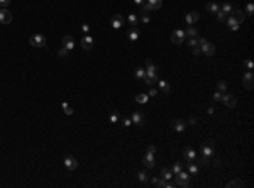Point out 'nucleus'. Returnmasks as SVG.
<instances>
[{
  "mask_svg": "<svg viewBox=\"0 0 254 188\" xmlns=\"http://www.w3.org/2000/svg\"><path fill=\"white\" fill-rule=\"evenodd\" d=\"M198 48L202 49L203 54L207 56H214L215 54V46L210 43V41H207L205 37H198Z\"/></svg>",
  "mask_w": 254,
  "mask_h": 188,
  "instance_id": "obj_1",
  "label": "nucleus"
},
{
  "mask_svg": "<svg viewBox=\"0 0 254 188\" xmlns=\"http://www.w3.org/2000/svg\"><path fill=\"white\" fill-rule=\"evenodd\" d=\"M163 5V0H146L144 5H141V12H149V10H158Z\"/></svg>",
  "mask_w": 254,
  "mask_h": 188,
  "instance_id": "obj_2",
  "label": "nucleus"
},
{
  "mask_svg": "<svg viewBox=\"0 0 254 188\" xmlns=\"http://www.w3.org/2000/svg\"><path fill=\"white\" fill-rule=\"evenodd\" d=\"M190 173H185V171L181 170L178 175H176V183H175V186H183V188H186V186H190Z\"/></svg>",
  "mask_w": 254,
  "mask_h": 188,
  "instance_id": "obj_3",
  "label": "nucleus"
},
{
  "mask_svg": "<svg viewBox=\"0 0 254 188\" xmlns=\"http://www.w3.org/2000/svg\"><path fill=\"white\" fill-rule=\"evenodd\" d=\"M186 41V34H185V31H180V29H176V31H173L171 32V43L173 44H181Z\"/></svg>",
  "mask_w": 254,
  "mask_h": 188,
  "instance_id": "obj_4",
  "label": "nucleus"
},
{
  "mask_svg": "<svg viewBox=\"0 0 254 188\" xmlns=\"http://www.w3.org/2000/svg\"><path fill=\"white\" fill-rule=\"evenodd\" d=\"M29 43H31V46H34V48H46V37L42 36V34H34L29 39Z\"/></svg>",
  "mask_w": 254,
  "mask_h": 188,
  "instance_id": "obj_5",
  "label": "nucleus"
},
{
  "mask_svg": "<svg viewBox=\"0 0 254 188\" xmlns=\"http://www.w3.org/2000/svg\"><path fill=\"white\" fill-rule=\"evenodd\" d=\"M12 22V14L7 9H0V24H10Z\"/></svg>",
  "mask_w": 254,
  "mask_h": 188,
  "instance_id": "obj_6",
  "label": "nucleus"
},
{
  "mask_svg": "<svg viewBox=\"0 0 254 188\" xmlns=\"http://www.w3.org/2000/svg\"><path fill=\"white\" fill-rule=\"evenodd\" d=\"M158 80H159V78H158L156 73H146V76L142 78V82H144L148 87H153L154 83H158Z\"/></svg>",
  "mask_w": 254,
  "mask_h": 188,
  "instance_id": "obj_7",
  "label": "nucleus"
},
{
  "mask_svg": "<svg viewBox=\"0 0 254 188\" xmlns=\"http://www.w3.org/2000/svg\"><path fill=\"white\" fill-rule=\"evenodd\" d=\"M130 120H132V124H137V125H144L146 124V115L141 112H134L132 117H130Z\"/></svg>",
  "mask_w": 254,
  "mask_h": 188,
  "instance_id": "obj_8",
  "label": "nucleus"
},
{
  "mask_svg": "<svg viewBox=\"0 0 254 188\" xmlns=\"http://www.w3.org/2000/svg\"><path fill=\"white\" fill-rule=\"evenodd\" d=\"M252 80H254V76H252L251 71L244 73V76H242V85H244V88L251 90V88H252Z\"/></svg>",
  "mask_w": 254,
  "mask_h": 188,
  "instance_id": "obj_9",
  "label": "nucleus"
},
{
  "mask_svg": "<svg viewBox=\"0 0 254 188\" xmlns=\"http://www.w3.org/2000/svg\"><path fill=\"white\" fill-rule=\"evenodd\" d=\"M171 127L176 130V132H183L185 127H186V122L181 120V119H175V120H171Z\"/></svg>",
  "mask_w": 254,
  "mask_h": 188,
  "instance_id": "obj_10",
  "label": "nucleus"
},
{
  "mask_svg": "<svg viewBox=\"0 0 254 188\" xmlns=\"http://www.w3.org/2000/svg\"><path fill=\"white\" fill-rule=\"evenodd\" d=\"M222 103L227 107V109H234V107L237 105V100L232 97V95H225L224 93V98H222Z\"/></svg>",
  "mask_w": 254,
  "mask_h": 188,
  "instance_id": "obj_11",
  "label": "nucleus"
},
{
  "mask_svg": "<svg viewBox=\"0 0 254 188\" xmlns=\"http://www.w3.org/2000/svg\"><path fill=\"white\" fill-rule=\"evenodd\" d=\"M214 148H215L214 141H209L207 144H202V154L203 156H212L214 154Z\"/></svg>",
  "mask_w": 254,
  "mask_h": 188,
  "instance_id": "obj_12",
  "label": "nucleus"
},
{
  "mask_svg": "<svg viewBox=\"0 0 254 188\" xmlns=\"http://www.w3.org/2000/svg\"><path fill=\"white\" fill-rule=\"evenodd\" d=\"M82 48L87 49V51H90V49L93 48V37H92L90 34H87V36L82 39Z\"/></svg>",
  "mask_w": 254,
  "mask_h": 188,
  "instance_id": "obj_13",
  "label": "nucleus"
},
{
  "mask_svg": "<svg viewBox=\"0 0 254 188\" xmlns=\"http://www.w3.org/2000/svg\"><path fill=\"white\" fill-rule=\"evenodd\" d=\"M64 166H66L70 171H73V170L78 168V163H76V159L73 158V156H66V158H64Z\"/></svg>",
  "mask_w": 254,
  "mask_h": 188,
  "instance_id": "obj_14",
  "label": "nucleus"
},
{
  "mask_svg": "<svg viewBox=\"0 0 254 188\" xmlns=\"http://www.w3.org/2000/svg\"><path fill=\"white\" fill-rule=\"evenodd\" d=\"M154 156H153V153H148V154L142 158V164H144L146 168H154Z\"/></svg>",
  "mask_w": 254,
  "mask_h": 188,
  "instance_id": "obj_15",
  "label": "nucleus"
},
{
  "mask_svg": "<svg viewBox=\"0 0 254 188\" xmlns=\"http://www.w3.org/2000/svg\"><path fill=\"white\" fill-rule=\"evenodd\" d=\"M183 158L190 163V161H195V158H197V153L193 151L191 148H185L183 149Z\"/></svg>",
  "mask_w": 254,
  "mask_h": 188,
  "instance_id": "obj_16",
  "label": "nucleus"
},
{
  "mask_svg": "<svg viewBox=\"0 0 254 188\" xmlns=\"http://www.w3.org/2000/svg\"><path fill=\"white\" fill-rule=\"evenodd\" d=\"M166 181H168V180L161 178V176H153V178H151V183L154 186H158V188H166Z\"/></svg>",
  "mask_w": 254,
  "mask_h": 188,
  "instance_id": "obj_17",
  "label": "nucleus"
},
{
  "mask_svg": "<svg viewBox=\"0 0 254 188\" xmlns=\"http://www.w3.org/2000/svg\"><path fill=\"white\" fill-rule=\"evenodd\" d=\"M229 15H232L234 21H236L239 26L242 24V22H244V17H246V14L242 12V10H234V12H232V14H229Z\"/></svg>",
  "mask_w": 254,
  "mask_h": 188,
  "instance_id": "obj_18",
  "label": "nucleus"
},
{
  "mask_svg": "<svg viewBox=\"0 0 254 188\" xmlns=\"http://www.w3.org/2000/svg\"><path fill=\"white\" fill-rule=\"evenodd\" d=\"M198 19H200V14L198 12H190V14H186V17H185V21H186V24H195V22H198Z\"/></svg>",
  "mask_w": 254,
  "mask_h": 188,
  "instance_id": "obj_19",
  "label": "nucleus"
},
{
  "mask_svg": "<svg viewBox=\"0 0 254 188\" xmlns=\"http://www.w3.org/2000/svg\"><path fill=\"white\" fill-rule=\"evenodd\" d=\"M158 85H159L161 88V92H163L164 95H168V93H171V87H169V83L166 82V80H158Z\"/></svg>",
  "mask_w": 254,
  "mask_h": 188,
  "instance_id": "obj_20",
  "label": "nucleus"
},
{
  "mask_svg": "<svg viewBox=\"0 0 254 188\" xmlns=\"http://www.w3.org/2000/svg\"><path fill=\"white\" fill-rule=\"evenodd\" d=\"M73 46H75V39H73V36H64L63 37V48H66L68 51H71Z\"/></svg>",
  "mask_w": 254,
  "mask_h": 188,
  "instance_id": "obj_21",
  "label": "nucleus"
},
{
  "mask_svg": "<svg viewBox=\"0 0 254 188\" xmlns=\"http://www.w3.org/2000/svg\"><path fill=\"white\" fill-rule=\"evenodd\" d=\"M122 24H124V21H122V15L120 14H115L112 17V27L114 29H120Z\"/></svg>",
  "mask_w": 254,
  "mask_h": 188,
  "instance_id": "obj_22",
  "label": "nucleus"
},
{
  "mask_svg": "<svg viewBox=\"0 0 254 188\" xmlns=\"http://www.w3.org/2000/svg\"><path fill=\"white\" fill-rule=\"evenodd\" d=\"M225 22H227V26L230 27V31H237V29H239V24H237V22L234 21V17H232V15H227Z\"/></svg>",
  "mask_w": 254,
  "mask_h": 188,
  "instance_id": "obj_23",
  "label": "nucleus"
},
{
  "mask_svg": "<svg viewBox=\"0 0 254 188\" xmlns=\"http://www.w3.org/2000/svg\"><path fill=\"white\" fill-rule=\"evenodd\" d=\"M188 173L190 175H197L198 173V163L197 161H190V163H188Z\"/></svg>",
  "mask_w": 254,
  "mask_h": 188,
  "instance_id": "obj_24",
  "label": "nucleus"
},
{
  "mask_svg": "<svg viewBox=\"0 0 254 188\" xmlns=\"http://www.w3.org/2000/svg\"><path fill=\"white\" fill-rule=\"evenodd\" d=\"M137 178H139V181L142 185H149V176L146 171H141V173H137Z\"/></svg>",
  "mask_w": 254,
  "mask_h": 188,
  "instance_id": "obj_25",
  "label": "nucleus"
},
{
  "mask_svg": "<svg viewBox=\"0 0 254 188\" xmlns=\"http://www.w3.org/2000/svg\"><path fill=\"white\" fill-rule=\"evenodd\" d=\"M129 39L130 41H137V39H139V31H137V27H130V31H129Z\"/></svg>",
  "mask_w": 254,
  "mask_h": 188,
  "instance_id": "obj_26",
  "label": "nucleus"
},
{
  "mask_svg": "<svg viewBox=\"0 0 254 188\" xmlns=\"http://www.w3.org/2000/svg\"><path fill=\"white\" fill-rule=\"evenodd\" d=\"M156 70H158V68L153 64V61L149 59V58L146 59V73H156Z\"/></svg>",
  "mask_w": 254,
  "mask_h": 188,
  "instance_id": "obj_27",
  "label": "nucleus"
},
{
  "mask_svg": "<svg viewBox=\"0 0 254 188\" xmlns=\"http://www.w3.org/2000/svg\"><path fill=\"white\" fill-rule=\"evenodd\" d=\"M234 186L242 188V186H244V181H242V180H232V181L227 183V188H234Z\"/></svg>",
  "mask_w": 254,
  "mask_h": 188,
  "instance_id": "obj_28",
  "label": "nucleus"
},
{
  "mask_svg": "<svg viewBox=\"0 0 254 188\" xmlns=\"http://www.w3.org/2000/svg\"><path fill=\"white\" fill-rule=\"evenodd\" d=\"M161 178H164V180H171V178H173V171H171V170H168V168H163V170H161Z\"/></svg>",
  "mask_w": 254,
  "mask_h": 188,
  "instance_id": "obj_29",
  "label": "nucleus"
},
{
  "mask_svg": "<svg viewBox=\"0 0 254 188\" xmlns=\"http://www.w3.org/2000/svg\"><path fill=\"white\" fill-rule=\"evenodd\" d=\"M149 100V95L148 93H139V95H136V102L137 103H146Z\"/></svg>",
  "mask_w": 254,
  "mask_h": 188,
  "instance_id": "obj_30",
  "label": "nucleus"
},
{
  "mask_svg": "<svg viewBox=\"0 0 254 188\" xmlns=\"http://www.w3.org/2000/svg\"><path fill=\"white\" fill-rule=\"evenodd\" d=\"M220 10H222V12H225L227 15H229V14H232V12H234V7L230 5V3H227V2H225L224 5L220 7Z\"/></svg>",
  "mask_w": 254,
  "mask_h": 188,
  "instance_id": "obj_31",
  "label": "nucleus"
},
{
  "mask_svg": "<svg viewBox=\"0 0 254 188\" xmlns=\"http://www.w3.org/2000/svg\"><path fill=\"white\" fill-rule=\"evenodd\" d=\"M127 21H129V26H130V27H136V24H137V15H136V14H129Z\"/></svg>",
  "mask_w": 254,
  "mask_h": 188,
  "instance_id": "obj_32",
  "label": "nucleus"
},
{
  "mask_svg": "<svg viewBox=\"0 0 254 188\" xmlns=\"http://www.w3.org/2000/svg\"><path fill=\"white\" fill-rule=\"evenodd\" d=\"M134 75H136V78L142 80L146 76V68H136V73H134Z\"/></svg>",
  "mask_w": 254,
  "mask_h": 188,
  "instance_id": "obj_33",
  "label": "nucleus"
},
{
  "mask_svg": "<svg viewBox=\"0 0 254 188\" xmlns=\"http://www.w3.org/2000/svg\"><path fill=\"white\" fill-rule=\"evenodd\" d=\"M186 44L190 46V48H195V46H198V37L195 36V37H188L186 39Z\"/></svg>",
  "mask_w": 254,
  "mask_h": 188,
  "instance_id": "obj_34",
  "label": "nucleus"
},
{
  "mask_svg": "<svg viewBox=\"0 0 254 188\" xmlns=\"http://www.w3.org/2000/svg\"><path fill=\"white\" fill-rule=\"evenodd\" d=\"M219 9H220V7H219V5H217V3H215V2H210V3H209V5H207V10H209V12H214V14H215V12H217V10H219Z\"/></svg>",
  "mask_w": 254,
  "mask_h": 188,
  "instance_id": "obj_35",
  "label": "nucleus"
},
{
  "mask_svg": "<svg viewBox=\"0 0 254 188\" xmlns=\"http://www.w3.org/2000/svg\"><path fill=\"white\" fill-rule=\"evenodd\" d=\"M183 170V168H181V164H180V163H175V164H173V168H171V171H173V176H176V175H178L180 173V171H181Z\"/></svg>",
  "mask_w": 254,
  "mask_h": 188,
  "instance_id": "obj_36",
  "label": "nucleus"
},
{
  "mask_svg": "<svg viewBox=\"0 0 254 188\" xmlns=\"http://www.w3.org/2000/svg\"><path fill=\"white\" fill-rule=\"evenodd\" d=\"M185 34H186V37H195V36H197V29H195V27H188L186 31H185Z\"/></svg>",
  "mask_w": 254,
  "mask_h": 188,
  "instance_id": "obj_37",
  "label": "nucleus"
},
{
  "mask_svg": "<svg viewBox=\"0 0 254 188\" xmlns=\"http://www.w3.org/2000/svg\"><path fill=\"white\" fill-rule=\"evenodd\" d=\"M215 14H217V19H219V21H220V22H225V19H227V14H225V12H222V10L219 9L217 12H215Z\"/></svg>",
  "mask_w": 254,
  "mask_h": 188,
  "instance_id": "obj_38",
  "label": "nucleus"
},
{
  "mask_svg": "<svg viewBox=\"0 0 254 188\" xmlns=\"http://www.w3.org/2000/svg\"><path fill=\"white\" fill-rule=\"evenodd\" d=\"M63 112H64V114H66V115H71V114H73V109H71V107H70V105H68V103H66V102H64V103H63Z\"/></svg>",
  "mask_w": 254,
  "mask_h": 188,
  "instance_id": "obj_39",
  "label": "nucleus"
},
{
  "mask_svg": "<svg viewBox=\"0 0 254 188\" xmlns=\"http://www.w3.org/2000/svg\"><path fill=\"white\" fill-rule=\"evenodd\" d=\"M222 98H224V92H215L214 93V100L215 102H222Z\"/></svg>",
  "mask_w": 254,
  "mask_h": 188,
  "instance_id": "obj_40",
  "label": "nucleus"
},
{
  "mask_svg": "<svg viewBox=\"0 0 254 188\" xmlns=\"http://www.w3.org/2000/svg\"><path fill=\"white\" fill-rule=\"evenodd\" d=\"M217 88H219L220 92H225V90H227V83L224 82V80H220V82H217Z\"/></svg>",
  "mask_w": 254,
  "mask_h": 188,
  "instance_id": "obj_41",
  "label": "nucleus"
},
{
  "mask_svg": "<svg viewBox=\"0 0 254 188\" xmlns=\"http://www.w3.org/2000/svg\"><path fill=\"white\" fill-rule=\"evenodd\" d=\"M141 19H142V22H144V24H148V22L151 21V17H149L148 12H141Z\"/></svg>",
  "mask_w": 254,
  "mask_h": 188,
  "instance_id": "obj_42",
  "label": "nucleus"
},
{
  "mask_svg": "<svg viewBox=\"0 0 254 188\" xmlns=\"http://www.w3.org/2000/svg\"><path fill=\"white\" fill-rule=\"evenodd\" d=\"M252 12H254V5L252 3H247L246 5V15H252Z\"/></svg>",
  "mask_w": 254,
  "mask_h": 188,
  "instance_id": "obj_43",
  "label": "nucleus"
},
{
  "mask_svg": "<svg viewBox=\"0 0 254 188\" xmlns=\"http://www.w3.org/2000/svg\"><path fill=\"white\" fill-rule=\"evenodd\" d=\"M68 53H70V51H68L66 48H61L59 51H58V54H59L61 58H66V56H68Z\"/></svg>",
  "mask_w": 254,
  "mask_h": 188,
  "instance_id": "obj_44",
  "label": "nucleus"
},
{
  "mask_svg": "<svg viewBox=\"0 0 254 188\" xmlns=\"http://www.w3.org/2000/svg\"><path fill=\"white\" fill-rule=\"evenodd\" d=\"M244 66L247 68L249 71H251V70H252V66H254V63H252L251 59H244Z\"/></svg>",
  "mask_w": 254,
  "mask_h": 188,
  "instance_id": "obj_45",
  "label": "nucleus"
},
{
  "mask_svg": "<svg viewBox=\"0 0 254 188\" xmlns=\"http://www.w3.org/2000/svg\"><path fill=\"white\" fill-rule=\"evenodd\" d=\"M200 54H202V49H200L198 46H195L193 48V56H200Z\"/></svg>",
  "mask_w": 254,
  "mask_h": 188,
  "instance_id": "obj_46",
  "label": "nucleus"
},
{
  "mask_svg": "<svg viewBox=\"0 0 254 188\" xmlns=\"http://www.w3.org/2000/svg\"><path fill=\"white\" fill-rule=\"evenodd\" d=\"M110 122H112V124L119 122V115H117V114H112V115H110Z\"/></svg>",
  "mask_w": 254,
  "mask_h": 188,
  "instance_id": "obj_47",
  "label": "nucleus"
},
{
  "mask_svg": "<svg viewBox=\"0 0 254 188\" xmlns=\"http://www.w3.org/2000/svg\"><path fill=\"white\" fill-rule=\"evenodd\" d=\"M82 31H83L85 34H88V32H90V26H88V24H83V26H82Z\"/></svg>",
  "mask_w": 254,
  "mask_h": 188,
  "instance_id": "obj_48",
  "label": "nucleus"
},
{
  "mask_svg": "<svg viewBox=\"0 0 254 188\" xmlns=\"http://www.w3.org/2000/svg\"><path fill=\"white\" fill-rule=\"evenodd\" d=\"M148 95H149V97H156V95H158V90H156V88H151Z\"/></svg>",
  "mask_w": 254,
  "mask_h": 188,
  "instance_id": "obj_49",
  "label": "nucleus"
},
{
  "mask_svg": "<svg viewBox=\"0 0 254 188\" xmlns=\"http://www.w3.org/2000/svg\"><path fill=\"white\" fill-rule=\"evenodd\" d=\"M9 3H10V0H0V7H3V9H5Z\"/></svg>",
  "mask_w": 254,
  "mask_h": 188,
  "instance_id": "obj_50",
  "label": "nucleus"
},
{
  "mask_svg": "<svg viewBox=\"0 0 254 188\" xmlns=\"http://www.w3.org/2000/svg\"><path fill=\"white\" fill-rule=\"evenodd\" d=\"M148 153H153V154H154V153H156V146H149V148H148Z\"/></svg>",
  "mask_w": 254,
  "mask_h": 188,
  "instance_id": "obj_51",
  "label": "nucleus"
},
{
  "mask_svg": "<svg viewBox=\"0 0 254 188\" xmlns=\"http://www.w3.org/2000/svg\"><path fill=\"white\" fill-rule=\"evenodd\" d=\"M122 122H124V125H125V127H129V125L132 124V120H130V119H124Z\"/></svg>",
  "mask_w": 254,
  "mask_h": 188,
  "instance_id": "obj_52",
  "label": "nucleus"
},
{
  "mask_svg": "<svg viewBox=\"0 0 254 188\" xmlns=\"http://www.w3.org/2000/svg\"><path fill=\"white\" fill-rule=\"evenodd\" d=\"M186 124H191V125H193V124H197V119H195V117L188 119V122H186Z\"/></svg>",
  "mask_w": 254,
  "mask_h": 188,
  "instance_id": "obj_53",
  "label": "nucleus"
},
{
  "mask_svg": "<svg viewBox=\"0 0 254 188\" xmlns=\"http://www.w3.org/2000/svg\"><path fill=\"white\" fill-rule=\"evenodd\" d=\"M134 3H137V5H144L146 0H134Z\"/></svg>",
  "mask_w": 254,
  "mask_h": 188,
  "instance_id": "obj_54",
  "label": "nucleus"
},
{
  "mask_svg": "<svg viewBox=\"0 0 254 188\" xmlns=\"http://www.w3.org/2000/svg\"><path fill=\"white\" fill-rule=\"evenodd\" d=\"M207 112L212 114V112H214V107H212V105H210V107H207Z\"/></svg>",
  "mask_w": 254,
  "mask_h": 188,
  "instance_id": "obj_55",
  "label": "nucleus"
}]
</instances>
